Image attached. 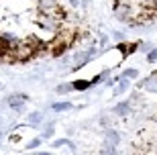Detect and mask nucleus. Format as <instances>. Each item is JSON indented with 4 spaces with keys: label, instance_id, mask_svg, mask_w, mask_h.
Here are the masks:
<instances>
[{
    "label": "nucleus",
    "instance_id": "f257e3e1",
    "mask_svg": "<svg viewBox=\"0 0 157 155\" xmlns=\"http://www.w3.org/2000/svg\"><path fill=\"white\" fill-rule=\"evenodd\" d=\"M25 100H27V96L25 94H12V96H8V106H10L12 110H23V106H25Z\"/></svg>",
    "mask_w": 157,
    "mask_h": 155
},
{
    "label": "nucleus",
    "instance_id": "f03ea898",
    "mask_svg": "<svg viewBox=\"0 0 157 155\" xmlns=\"http://www.w3.org/2000/svg\"><path fill=\"white\" fill-rule=\"evenodd\" d=\"M70 108H74V104H70V102H55V104H51V110H55V112H63V110H70Z\"/></svg>",
    "mask_w": 157,
    "mask_h": 155
},
{
    "label": "nucleus",
    "instance_id": "7ed1b4c3",
    "mask_svg": "<svg viewBox=\"0 0 157 155\" xmlns=\"http://www.w3.org/2000/svg\"><path fill=\"white\" fill-rule=\"evenodd\" d=\"M90 84H92V82H88V80H76L71 84V88H74V90H88Z\"/></svg>",
    "mask_w": 157,
    "mask_h": 155
},
{
    "label": "nucleus",
    "instance_id": "20e7f679",
    "mask_svg": "<svg viewBox=\"0 0 157 155\" xmlns=\"http://www.w3.org/2000/svg\"><path fill=\"white\" fill-rule=\"evenodd\" d=\"M128 110H131V104H128V102H121V104L117 106V108H114V112L122 116V114H127Z\"/></svg>",
    "mask_w": 157,
    "mask_h": 155
},
{
    "label": "nucleus",
    "instance_id": "39448f33",
    "mask_svg": "<svg viewBox=\"0 0 157 155\" xmlns=\"http://www.w3.org/2000/svg\"><path fill=\"white\" fill-rule=\"evenodd\" d=\"M27 121H29V125H41V112H31Z\"/></svg>",
    "mask_w": 157,
    "mask_h": 155
},
{
    "label": "nucleus",
    "instance_id": "423d86ee",
    "mask_svg": "<svg viewBox=\"0 0 157 155\" xmlns=\"http://www.w3.org/2000/svg\"><path fill=\"white\" fill-rule=\"evenodd\" d=\"M137 76H139V72H137V69H135V68H128L127 72L122 74V78H124V80H135Z\"/></svg>",
    "mask_w": 157,
    "mask_h": 155
},
{
    "label": "nucleus",
    "instance_id": "0eeeda50",
    "mask_svg": "<svg viewBox=\"0 0 157 155\" xmlns=\"http://www.w3.org/2000/svg\"><path fill=\"white\" fill-rule=\"evenodd\" d=\"M127 88H128V80H124V78H122L121 84H118V88H114V94H122V92H127Z\"/></svg>",
    "mask_w": 157,
    "mask_h": 155
},
{
    "label": "nucleus",
    "instance_id": "6e6552de",
    "mask_svg": "<svg viewBox=\"0 0 157 155\" xmlns=\"http://www.w3.org/2000/svg\"><path fill=\"white\" fill-rule=\"evenodd\" d=\"M108 74H110V72H102V74L94 76V78H92V80H90V82H92V84H100V82H104L106 78H108Z\"/></svg>",
    "mask_w": 157,
    "mask_h": 155
},
{
    "label": "nucleus",
    "instance_id": "1a4fd4ad",
    "mask_svg": "<svg viewBox=\"0 0 157 155\" xmlns=\"http://www.w3.org/2000/svg\"><path fill=\"white\" fill-rule=\"evenodd\" d=\"M106 135H108V147H112L114 143H118V135L114 131H108Z\"/></svg>",
    "mask_w": 157,
    "mask_h": 155
},
{
    "label": "nucleus",
    "instance_id": "9d476101",
    "mask_svg": "<svg viewBox=\"0 0 157 155\" xmlns=\"http://www.w3.org/2000/svg\"><path fill=\"white\" fill-rule=\"evenodd\" d=\"M74 88H71V84H63V86H57V92L59 94H65V92H71Z\"/></svg>",
    "mask_w": 157,
    "mask_h": 155
},
{
    "label": "nucleus",
    "instance_id": "9b49d317",
    "mask_svg": "<svg viewBox=\"0 0 157 155\" xmlns=\"http://www.w3.org/2000/svg\"><path fill=\"white\" fill-rule=\"evenodd\" d=\"M63 145H67V147H74V145H71L67 139H59V141H55V143H53V147H63Z\"/></svg>",
    "mask_w": 157,
    "mask_h": 155
},
{
    "label": "nucleus",
    "instance_id": "f8f14e48",
    "mask_svg": "<svg viewBox=\"0 0 157 155\" xmlns=\"http://www.w3.org/2000/svg\"><path fill=\"white\" fill-rule=\"evenodd\" d=\"M41 145V139H33L29 145H27V149H35V147H39Z\"/></svg>",
    "mask_w": 157,
    "mask_h": 155
},
{
    "label": "nucleus",
    "instance_id": "ddd939ff",
    "mask_svg": "<svg viewBox=\"0 0 157 155\" xmlns=\"http://www.w3.org/2000/svg\"><path fill=\"white\" fill-rule=\"evenodd\" d=\"M100 155H117V153H114V147H106L100 151Z\"/></svg>",
    "mask_w": 157,
    "mask_h": 155
},
{
    "label": "nucleus",
    "instance_id": "4468645a",
    "mask_svg": "<svg viewBox=\"0 0 157 155\" xmlns=\"http://www.w3.org/2000/svg\"><path fill=\"white\" fill-rule=\"evenodd\" d=\"M155 59H157V49H153V51L147 55V61H155Z\"/></svg>",
    "mask_w": 157,
    "mask_h": 155
},
{
    "label": "nucleus",
    "instance_id": "2eb2a0df",
    "mask_svg": "<svg viewBox=\"0 0 157 155\" xmlns=\"http://www.w3.org/2000/svg\"><path fill=\"white\" fill-rule=\"evenodd\" d=\"M49 135H53V125H49L45 129V133H43V137H49Z\"/></svg>",
    "mask_w": 157,
    "mask_h": 155
},
{
    "label": "nucleus",
    "instance_id": "dca6fc26",
    "mask_svg": "<svg viewBox=\"0 0 157 155\" xmlns=\"http://www.w3.org/2000/svg\"><path fill=\"white\" fill-rule=\"evenodd\" d=\"M37 155H53V153H37Z\"/></svg>",
    "mask_w": 157,
    "mask_h": 155
},
{
    "label": "nucleus",
    "instance_id": "f3484780",
    "mask_svg": "<svg viewBox=\"0 0 157 155\" xmlns=\"http://www.w3.org/2000/svg\"><path fill=\"white\" fill-rule=\"evenodd\" d=\"M0 139H2V133H0Z\"/></svg>",
    "mask_w": 157,
    "mask_h": 155
}]
</instances>
